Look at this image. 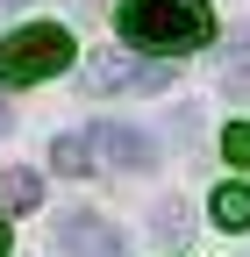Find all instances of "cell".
<instances>
[{
    "instance_id": "obj_2",
    "label": "cell",
    "mask_w": 250,
    "mask_h": 257,
    "mask_svg": "<svg viewBox=\"0 0 250 257\" xmlns=\"http://www.w3.org/2000/svg\"><path fill=\"white\" fill-rule=\"evenodd\" d=\"M72 57H79L72 29L29 22V29H15V36H0V79H8V86H36V79H57Z\"/></svg>"
},
{
    "instance_id": "obj_4",
    "label": "cell",
    "mask_w": 250,
    "mask_h": 257,
    "mask_svg": "<svg viewBox=\"0 0 250 257\" xmlns=\"http://www.w3.org/2000/svg\"><path fill=\"white\" fill-rule=\"evenodd\" d=\"M57 250H65V257H121V229H107L100 214L72 207L65 221H57Z\"/></svg>"
},
{
    "instance_id": "obj_1",
    "label": "cell",
    "mask_w": 250,
    "mask_h": 257,
    "mask_svg": "<svg viewBox=\"0 0 250 257\" xmlns=\"http://www.w3.org/2000/svg\"><path fill=\"white\" fill-rule=\"evenodd\" d=\"M114 29L129 36L136 50H200L214 36V15H207V0H121L114 8Z\"/></svg>"
},
{
    "instance_id": "obj_10",
    "label": "cell",
    "mask_w": 250,
    "mask_h": 257,
    "mask_svg": "<svg viewBox=\"0 0 250 257\" xmlns=\"http://www.w3.org/2000/svg\"><path fill=\"white\" fill-rule=\"evenodd\" d=\"M8 128H15V107H8V100H0V136H8Z\"/></svg>"
},
{
    "instance_id": "obj_7",
    "label": "cell",
    "mask_w": 250,
    "mask_h": 257,
    "mask_svg": "<svg viewBox=\"0 0 250 257\" xmlns=\"http://www.w3.org/2000/svg\"><path fill=\"white\" fill-rule=\"evenodd\" d=\"M50 165L65 172V179H86L93 172V136H57L50 143Z\"/></svg>"
},
{
    "instance_id": "obj_6",
    "label": "cell",
    "mask_w": 250,
    "mask_h": 257,
    "mask_svg": "<svg viewBox=\"0 0 250 257\" xmlns=\"http://www.w3.org/2000/svg\"><path fill=\"white\" fill-rule=\"evenodd\" d=\"M0 207H8V214L43 207V172H0Z\"/></svg>"
},
{
    "instance_id": "obj_12",
    "label": "cell",
    "mask_w": 250,
    "mask_h": 257,
    "mask_svg": "<svg viewBox=\"0 0 250 257\" xmlns=\"http://www.w3.org/2000/svg\"><path fill=\"white\" fill-rule=\"evenodd\" d=\"M0 8H29V0H0Z\"/></svg>"
},
{
    "instance_id": "obj_9",
    "label": "cell",
    "mask_w": 250,
    "mask_h": 257,
    "mask_svg": "<svg viewBox=\"0 0 250 257\" xmlns=\"http://www.w3.org/2000/svg\"><path fill=\"white\" fill-rule=\"evenodd\" d=\"M222 157H229V165H250V128H243V121H229V136H222Z\"/></svg>"
},
{
    "instance_id": "obj_5",
    "label": "cell",
    "mask_w": 250,
    "mask_h": 257,
    "mask_svg": "<svg viewBox=\"0 0 250 257\" xmlns=\"http://www.w3.org/2000/svg\"><path fill=\"white\" fill-rule=\"evenodd\" d=\"M93 157H107V165H121V172H150V165H158V143L136 136V128L100 121V128H93Z\"/></svg>"
},
{
    "instance_id": "obj_8",
    "label": "cell",
    "mask_w": 250,
    "mask_h": 257,
    "mask_svg": "<svg viewBox=\"0 0 250 257\" xmlns=\"http://www.w3.org/2000/svg\"><path fill=\"white\" fill-rule=\"evenodd\" d=\"M214 221H222V229H250V186H214Z\"/></svg>"
},
{
    "instance_id": "obj_11",
    "label": "cell",
    "mask_w": 250,
    "mask_h": 257,
    "mask_svg": "<svg viewBox=\"0 0 250 257\" xmlns=\"http://www.w3.org/2000/svg\"><path fill=\"white\" fill-rule=\"evenodd\" d=\"M0 257H8V214H0Z\"/></svg>"
},
{
    "instance_id": "obj_3",
    "label": "cell",
    "mask_w": 250,
    "mask_h": 257,
    "mask_svg": "<svg viewBox=\"0 0 250 257\" xmlns=\"http://www.w3.org/2000/svg\"><path fill=\"white\" fill-rule=\"evenodd\" d=\"M165 57H86V93H165Z\"/></svg>"
}]
</instances>
